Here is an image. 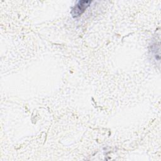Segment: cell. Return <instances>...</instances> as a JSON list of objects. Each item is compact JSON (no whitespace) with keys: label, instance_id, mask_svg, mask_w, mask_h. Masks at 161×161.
I'll return each instance as SVG.
<instances>
[{"label":"cell","instance_id":"obj_1","mask_svg":"<svg viewBox=\"0 0 161 161\" xmlns=\"http://www.w3.org/2000/svg\"><path fill=\"white\" fill-rule=\"evenodd\" d=\"M92 1L81 0L77 2V3L72 7L71 9V14L73 18H77L82 15L86 9L90 6Z\"/></svg>","mask_w":161,"mask_h":161}]
</instances>
